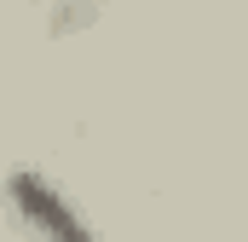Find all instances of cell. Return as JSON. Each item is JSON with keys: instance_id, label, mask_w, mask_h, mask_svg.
<instances>
[{"instance_id": "6da1fadb", "label": "cell", "mask_w": 248, "mask_h": 242, "mask_svg": "<svg viewBox=\"0 0 248 242\" xmlns=\"http://www.w3.org/2000/svg\"><path fill=\"white\" fill-rule=\"evenodd\" d=\"M6 196H12V213H17L41 242H98V237H93V225L75 213V202L63 196L58 184H46L35 167H12Z\"/></svg>"}]
</instances>
